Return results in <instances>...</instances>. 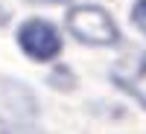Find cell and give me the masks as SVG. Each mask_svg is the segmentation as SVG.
Wrapping results in <instances>:
<instances>
[{
    "label": "cell",
    "instance_id": "obj_5",
    "mask_svg": "<svg viewBox=\"0 0 146 134\" xmlns=\"http://www.w3.org/2000/svg\"><path fill=\"white\" fill-rule=\"evenodd\" d=\"M3 23H9V9L0 3V26H3Z\"/></svg>",
    "mask_w": 146,
    "mask_h": 134
},
{
    "label": "cell",
    "instance_id": "obj_4",
    "mask_svg": "<svg viewBox=\"0 0 146 134\" xmlns=\"http://www.w3.org/2000/svg\"><path fill=\"white\" fill-rule=\"evenodd\" d=\"M131 23L146 35V0H135V6H131Z\"/></svg>",
    "mask_w": 146,
    "mask_h": 134
},
{
    "label": "cell",
    "instance_id": "obj_1",
    "mask_svg": "<svg viewBox=\"0 0 146 134\" xmlns=\"http://www.w3.org/2000/svg\"><path fill=\"white\" fill-rule=\"evenodd\" d=\"M64 23H67L73 38L88 44V47H111L120 38V29H117L114 18L105 9L91 6V3L70 6L67 15H64Z\"/></svg>",
    "mask_w": 146,
    "mask_h": 134
},
{
    "label": "cell",
    "instance_id": "obj_3",
    "mask_svg": "<svg viewBox=\"0 0 146 134\" xmlns=\"http://www.w3.org/2000/svg\"><path fill=\"white\" fill-rule=\"evenodd\" d=\"M111 79H114V84H120L126 93H131L146 108V55H140L135 67H129V73H114Z\"/></svg>",
    "mask_w": 146,
    "mask_h": 134
},
{
    "label": "cell",
    "instance_id": "obj_6",
    "mask_svg": "<svg viewBox=\"0 0 146 134\" xmlns=\"http://www.w3.org/2000/svg\"><path fill=\"white\" fill-rule=\"evenodd\" d=\"M27 3H67V0H27Z\"/></svg>",
    "mask_w": 146,
    "mask_h": 134
},
{
    "label": "cell",
    "instance_id": "obj_2",
    "mask_svg": "<svg viewBox=\"0 0 146 134\" xmlns=\"http://www.w3.org/2000/svg\"><path fill=\"white\" fill-rule=\"evenodd\" d=\"M18 47L21 53L32 58L38 64H47V61H56L64 50V41H62V32L53 20L47 18H27L18 26Z\"/></svg>",
    "mask_w": 146,
    "mask_h": 134
}]
</instances>
